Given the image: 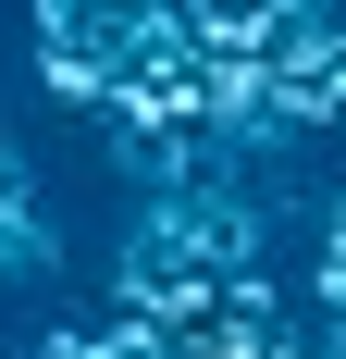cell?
<instances>
[{"instance_id":"6da1fadb","label":"cell","mask_w":346,"mask_h":359,"mask_svg":"<svg viewBox=\"0 0 346 359\" xmlns=\"http://www.w3.org/2000/svg\"><path fill=\"white\" fill-rule=\"evenodd\" d=\"M272 100H284V137H334L346 124V13H310L272 50Z\"/></svg>"},{"instance_id":"7a4b0ae2","label":"cell","mask_w":346,"mask_h":359,"mask_svg":"<svg viewBox=\"0 0 346 359\" xmlns=\"http://www.w3.org/2000/svg\"><path fill=\"white\" fill-rule=\"evenodd\" d=\"M111 87H124V37H87V25L37 37V100H62V111H87V124H111Z\"/></svg>"},{"instance_id":"3957f363","label":"cell","mask_w":346,"mask_h":359,"mask_svg":"<svg viewBox=\"0 0 346 359\" xmlns=\"http://www.w3.org/2000/svg\"><path fill=\"white\" fill-rule=\"evenodd\" d=\"M0 211H50V186H37V149L0 137Z\"/></svg>"},{"instance_id":"277c9868","label":"cell","mask_w":346,"mask_h":359,"mask_svg":"<svg viewBox=\"0 0 346 359\" xmlns=\"http://www.w3.org/2000/svg\"><path fill=\"white\" fill-rule=\"evenodd\" d=\"M321 248L346 260V186H321Z\"/></svg>"}]
</instances>
